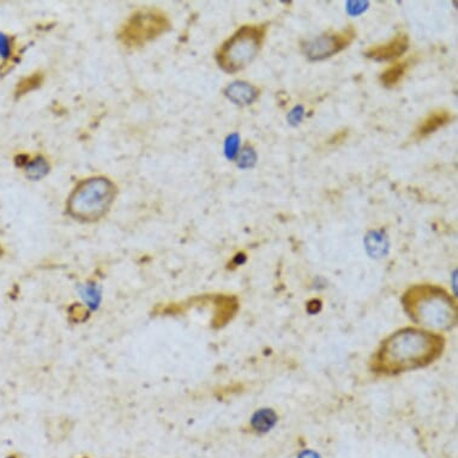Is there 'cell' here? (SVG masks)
<instances>
[{"label": "cell", "instance_id": "obj_1", "mask_svg": "<svg viewBox=\"0 0 458 458\" xmlns=\"http://www.w3.org/2000/svg\"><path fill=\"white\" fill-rule=\"evenodd\" d=\"M442 351L440 336L417 329H405L385 341L377 356V364L384 372H402L430 364Z\"/></svg>", "mask_w": 458, "mask_h": 458}, {"label": "cell", "instance_id": "obj_2", "mask_svg": "<svg viewBox=\"0 0 458 458\" xmlns=\"http://www.w3.org/2000/svg\"><path fill=\"white\" fill-rule=\"evenodd\" d=\"M115 186L103 176L91 178L74 188L67 202L71 216L81 221H96L115 201Z\"/></svg>", "mask_w": 458, "mask_h": 458}, {"label": "cell", "instance_id": "obj_3", "mask_svg": "<svg viewBox=\"0 0 458 458\" xmlns=\"http://www.w3.org/2000/svg\"><path fill=\"white\" fill-rule=\"evenodd\" d=\"M266 25H244L217 51L216 60L225 72H237L254 62L266 40Z\"/></svg>", "mask_w": 458, "mask_h": 458}, {"label": "cell", "instance_id": "obj_4", "mask_svg": "<svg viewBox=\"0 0 458 458\" xmlns=\"http://www.w3.org/2000/svg\"><path fill=\"white\" fill-rule=\"evenodd\" d=\"M407 306L412 310V317L420 323L436 327H446L452 323L454 303L442 289L436 287H417L410 291Z\"/></svg>", "mask_w": 458, "mask_h": 458}, {"label": "cell", "instance_id": "obj_5", "mask_svg": "<svg viewBox=\"0 0 458 458\" xmlns=\"http://www.w3.org/2000/svg\"><path fill=\"white\" fill-rule=\"evenodd\" d=\"M169 22L164 13L155 8L140 10L132 15L119 33V39L129 47H138L164 33Z\"/></svg>", "mask_w": 458, "mask_h": 458}, {"label": "cell", "instance_id": "obj_6", "mask_svg": "<svg viewBox=\"0 0 458 458\" xmlns=\"http://www.w3.org/2000/svg\"><path fill=\"white\" fill-rule=\"evenodd\" d=\"M355 37L356 32L353 27L340 32L325 33L307 41L306 45L303 46V53L310 60H324L347 48Z\"/></svg>", "mask_w": 458, "mask_h": 458}, {"label": "cell", "instance_id": "obj_7", "mask_svg": "<svg viewBox=\"0 0 458 458\" xmlns=\"http://www.w3.org/2000/svg\"><path fill=\"white\" fill-rule=\"evenodd\" d=\"M410 47V39L405 34H398L385 44L372 46L365 52V55L376 62H388L402 57Z\"/></svg>", "mask_w": 458, "mask_h": 458}, {"label": "cell", "instance_id": "obj_8", "mask_svg": "<svg viewBox=\"0 0 458 458\" xmlns=\"http://www.w3.org/2000/svg\"><path fill=\"white\" fill-rule=\"evenodd\" d=\"M225 94L235 105L247 106L258 98L259 89L250 83L234 82L225 88Z\"/></svg>", "mask_w": 458, "mask_h": 458}, {"label": "cell", "instance_id": "obj_9", "mask_svg": "<svg viewBox=\"0 0 458 458\" xmlns=\"http://www.w3.org/2000/svg\"><path fill=\"white\" fill-rule=\"evenodd\" d=\"M452 119L451 112L446 110H437V111L431 112L430 115L426 117L425 120L417 126L415 131V137L417 139L425 138L431 133L438 131L440 127L445 126Z\"/></svg>", "mask_w": 458, "mask_h": 458}, {"label": "cell", "instance_id": "obj_10", "mask_svg": "<svg viewBox=\"0 0 458 458\" xmlns=\"http://www.w3.org/2000/svg\"><path fill=\"white\" fill-rule=\"evenodd\" d=\"M408 70V63H396L393 65L389 66L385 70L384 72L381 74V82L386 88H393L397 84H400L405 74Z\"/></svg>", "mask_w": 458, "mask_h": 458}, {"label": "cell", "instance_id": "obj_11", "mask_svg": "<svg viewBox=\"0 0 458 458\" xmlns=\"http://www.w3.org/2000/svg\"><path fill=\"white\" fill-rule=\"evenodd\" d=\"M49 164L46 159L42 156H37L34 160L28 161L25 164V173L27 176L33 179V181H39L48 173Z\"/></svg>", "mask_w": 458, "mask_h": 458}, {"label": "cell", "instance_id": "obj_12", "mask_svg": "<svg viewBox=\"0 0 458 458\" xmlns=\"http://www.w3.org/2000/svg\"><path fill=\"white\" fill-rule=\"evenodd\" d=\"M42 81H44V77H42L41 74H35L33 76H30V77L22 79L21 82L18 83V86H17V96H21V95H25V93H28V91L37 89V86H40Z\"/></svg>", "mask_w": 458, "mask_h": 458}, {"label": "cell", "instance_id": "obj_13", "mask_svg": "<svg viewBox=\"0 0 458 458\" xmlns=\"http://www.w3.org/2000/svg\"><path fill=\"white\" fill-rule=\"evenodd\" d=\"M257 162V154L254 148L246 145L237 155V166L240 168H252Z\"/></svg>", "mask_w": 458, "mask_h": 458}, {"label": "cell", "instance_id": "obj_14", "mask_svg": "<svg viewBox=\"0 0 458 458\" xmlns=\"http://www.w3.org/2000/svg\"><path fill=\"white\" fill-rule=\"evenodd\" d=\"M67 315H69L70 322L72 323H83L88 320L89 317V311L86 306H83L81 303H74L69 307V311H67Z\"/></svg>", "mask_w": 458, "mask_h": 458}, {"label": "cell", "instance_id": "obj_15", "mask_svg": "<svg viewBox=\"0 0 458 458\" xmlns=\"http://www.w3.org/2000/svg\"><path fill=\"white\" fill-rule=\"evenodd\" d=\"M239 149H240V137L237 133L228 136L225 139V154L228 160H234L239 155Z\"/></svg>", "mask_w": 458, "mask_h": 458}, {"label": "cell", "instance_id": "obj_16", "mask_svg": "<svg viewBox=\"0 0 458 458\" xmlns=\"http://www.w3.org/2000/svg\"><path fill=\"white\" fill-rule=\"evenodd\" d=\"M0 55L4 59H8L13 55V42L11 39L4 34L0 33Z\"/></svg>", "mask_w": 458, "mask_h": 458}, {"label": "cell", "instance_id": "obj_17", "mask_svg": "<svg viewBox=\"0 0 458 458\" xmlns=\"http://www.w3.org/2000/svg\"><path fill=\"white\" fill-rule=\"evenodd\" d=\"M367 6V1H349V3H347L348 13L353 15V16H358V15L364 13Z\"/></svg>", "mask_w": 458, "mask_h": 458}, {"label": "cell", "instance_id": "obj_18", "mask_svg": "<svg viewBox=\"0 0 458 458\" xmlns=\"http://www.w3.org/2000/svg\"><path fill=\"white\" fill-rule=\"evenodd\" d=\"M303 115V107H295L294 110L291 112V115H289V118L288 119H289V122H291L292 124H299L300 122H301Z\"/></svg>", "mask_w": 458, "mask_h": 458}, {"label": "cell", "instance_id": "obj_19", "mask_svg": "<svg viewBox=\"0 0 458 458\" xmlns=\"http://www.w3.org/2000/svg\"><path fill=\"white\" fill-rule=\"evenodd\" d=\"M300 458H318L317 456H315V454H311V452H308V454H303V456Z\"/></svg>", "mask_w": 458, "mask_h": 458}, {"label": "cell", "instance_id": "obj_20", "mask_svg": "<svg viewBox=\"0 0 458 458\" xmlns=\"http://www.w3.org/2000/svg\"><path fill=\"white\" fill-rule=\"evenodd\" d=\"M8 458H21V457H18V456H16V454H11V456H8Z\"/></svg>", "mask_w": 458, "mask_h": 458}, {"label": "cell", "instance_id": "obj_21", "mask_svg": "<svg viewBox=\"0 0 458 458\" xmlns=\"http://www.w3.org/2000/svg\"><path fill=\"white\" fill-rule=\"evenodd\" d=\"M1 254H3V249H1V246H0V257H1Z\"/></svg>", "mask_w": 458, "mask_h": 458}]
</instances>
